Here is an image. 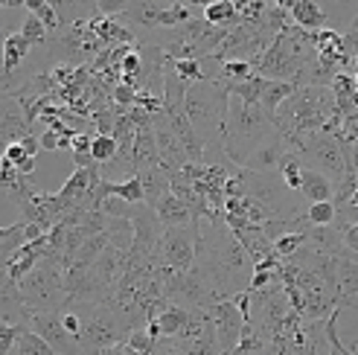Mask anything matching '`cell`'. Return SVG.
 Segmentation results:
<instances>
[{
    "label": "cell",
    "mask_w": 358,
    "mask_h": 355,
    "mask_svg": "<svg viewBox=\"0 0 358 355\" xmlns=\"http://www.w3.org/2000/svg\"><path fill=\"white\" fill-rule=\"evenodd\" d=\"M199 268L210 277L213 289L222 300H230L236 291L248 289L250 280V265L242 245L234 239V233L224 227L222 216H213L199 224V239H195V259Z\"/></svg>",
    "instance_id": "1"
},
{
    "label": "cell",
    "mask_w": 358,
    "mask_h": 355,
    "mask_svg": "<svg viewBox=\"0 0 358 355\" xmlns=\"http://www.w3.org/2000/svg\"><path fill=\"white\" fill-rule=\"evenodd\" d=\"M277 129L274 122L262 114L259 105L248 108L239 99L230 96L227 102V114H224V122H222V149H224V157L234 166L242 169V164L248 161V154L254 152L262 140H268Z\"/></svg>",
    "instance_id": "2"
},
{
    "label": "cell",
    "mask_w": 358,
    "mask_h": 355,
    "mask_svg": "<svg viewBox=\"0 0 358 355\" xmlns=\"http://www.w3.org/2000/svg\"><path fill=\"white\" fill-rule=\"evenodd\" d=\"M62 274H64V259L62 254L44 247L35 268L17 282L21 291L24 309L29 314H47V312H59L64 306V286H62Z\"/></svg>",
    "instance_id": "3"
},
{
    "label": "cell",
    "mask_w": 358,
    "mask_h": 355,
    "mask_svg": "<svg viewBox=\"0 0 358 355\" xmlns=\"http://www.w3.org/2000/svg\"><path fill=\"white\" fill-rule=\"evenodd\" d=\"M62 309H70V312L79 314V338H76V347H79L82 355H99L105 349L122 344L125 335L131 332L129 326H125L122 317L117 312H111L108 306L64 303Z\"/></svg>",
    "instance_id": "4"
},
{
    "label": "cell",
    "mask_w": 358,
    "mask_h": 355,
    "mask_svg": "<svg viewBox=\"0 0 358 355\" xmlns=\"http://www.w3.org/2000/svg\"><path fill=\"white\" fill-rule=\"evenodd\" d=\"M199 224L189 222L187 227H164L160 236V262L172 271H187L195 259V239H199Z\"/></svg>",
    "instance_id": "5"
},
{
    "label": "cell",
    "mask_w": 358,
    "mask_h": 355,
    "mask_svg": "<svg viewBox=\"0 0 358 355\" xmlns=\"http://www.w3.org/2000/svg\"><path fill=\"white\" fill-rule=\"evenodd\" d=\"M207 317L213 324V332H216V344H219V355H227L230 349L236 347L239 341V332L245 326L242 314L236 312V306L230 303V300H219V303H213L207 309Z\"/></svg>",
    "instance_id": "6"
},
{
    "label": "cell",
    "mask_w": 358,
    "mask_h": 355,
    "mask_svg": "<svg viewBox=\"0 0 358 355\" xmlns=\"http://www.w3.org/2000/svg\"><path fill=\"white\" fill-rule=\"evenodd\" d=\"M29 131L32 129L27 126L17 99L3 94L0 96V152H3V146H9V143H21V137H27Z\"/></svg>",
    "instance_id": "7"
},
{
    "label": "cell",
    "mask_w": 358,
    "mask_h": 355,
    "mask_svg": "<svg viewBox=\"0 0 358 355\" xmlns=\"http://www.w3.org/2000/svg\"><path fill=\"white\" fill-rule=\"evenodd\" d=\"M27 321H29V312L24 309L17 282H12L6 277V271H0V324H6V326H27Z\"/></svg>",
    "instance_id": "8"
},
{
    "label": "cell",
    "mask_w": 358,
    "mask_h": 355,
    "mask_svg": "<svg viewBox=\"0 0 358 355\" xmlns=\"http://www.w3.org/2000/svg\"><path fill=\"white\" fill-rule=\"evenodd\" d=\"M285 15H289V24L300 27L303 32H317L329 27V15L327 9L315 3V0H294V3H285Z\"/></svg>",
    "instance_id": "9"
},
{
    "label": "cell",
    "mask_w": 358,
    "mask_h": 355,
    "mask_svg": "<svg viewBox=\"0 0 358 355\" xmlns=\"http://www.w3.org/2000/svg\"><path fill=\"white\" fill-rule=\"evenodd\" d=\"M280 157H282V143H280V134L274 131L271 137L262 140V143L248 154V161L242 164V169L245 172H257V175H271L280 166Z\"/></svg>",
    "instance_id": "10"
},
{
    "label": "cell",
    "mask_w": 358,
    "mask_h": 355,
    "mask_svg": "<svg viewBox=\"0 0 358 355\" xmlns=\"http://www.w3.org/2000/svg\"><path fill=\"white\" fill-rule=\"evenodd\" d=\"M152 210H155V216H157L160 227H187V224L192 222L189 207H187L181 198H175L172 192H166L164 198H160Z\"/></svg>",
    "instance_id": "11"
},
{
    "label": "cell",
    "mask_w": 358,
    "mask_h": 355,
    "mask_svg": "<svg viewBox=\"0 0 358 355\" xmlns=\"http://www.w3.org/2000/svg\"><path fill=\"white\" fill-rule=\"evenodd\" d=\"M297 195H303V201H309V204L332 201V184L320 172L303 166V172H300V192Z\"/></svg>",
    "instance_id": "12"
},
{
    "label": "cell",
    "mask_w": 358,
    "mask_h": 355,
    "mask_svg": "<svg viewBox=\"0 0 358 355\" xmlns=\"http://www.w3.org/2000/svg\"><path fill=\"white\" fill-rule=\"evenodd\" d=\"M137 178H140L143 204H146V207H155V204L169 192V175L160 169V166H155V169H143V172H137Z\"/></svg>",
    "instance_id": "13"
},
{
    "label": "cell",
    "mask_w": 358,
    "mask_h": 355,
    "mask_svg": "<svg viewBox=\"0 0 358 355\" xmlns=\"http://www.w3.org/2000/svg\"><path fill=\"white\" fill-rule=\"evenodd\" d=\"M96 178H102V175H99V166H91V169H73V175H70L67 181L62 184V189H59L56 195H59L64 204H73V201H79L82 195L87 192V187H91Z\"/></svg>",
    "instance_id": "14"
},
{
    "label": "cell",
    "mask_w": 358,
    "mask_h": 355,
    "mask_svg": "<svg viewBox=\"0 0 358 355\" xmlns=\"http://www.w3.org/2000/svg\"><path fill=\"white\" fill-rule=\"evenodd\" d=\"M201 17L207 27H219V29L236 27V0H210V3H201Z\"/></svg>",
    "instance_id": "15"
},
{
    "label": "cell",
    "mask_w": 358,
    "mask_h": 355,
    "mask_svg": "<svg viewBox=\"0 0 358 355\" xmlns=\"http://www.w3.org/2000/svg\"><path fill=\"white\" fill-rule=\"evenodd\" d=\"M294 91H297V87H294L292 82H265L262 91H259V108H262V114L274 122L277 108H280V105L289 99Z\"/></svg>",
    "instance_id": "16"
},
{
    "label": "cell",
    "mask_w": 358,
    "mask_h": 355,
    "mask_svg": "<svg viewBox=\"0 0 358 355\" xmlns=\"http://www.w3.org/2000/svg\"><path fill=\"white\" fill-rule=\"evenodd\" d=\"M29 44L17 32H6V38L0 41V59L9 70H21V64L29 59Z\"/></svg>",
    "instance_id": "17"
},
{
    "label": "cell",
    "mask_w": 358,
    "mask_h": 355,
    "mask_svg": "<svg viewBox=\"0 0 358 355\" xmlns=\"http://www.w3.org/2000/svg\"><path fill=\"white\" fill-rule=\"evenodd\" d=\"M175 344V341H172ZM175 349L181 352V355H219V344H216V332H213V324H210V317H207V324L204 329L195 335L192 341L187 344H175Z\"/></svg>",
    "instance_id": "18"
},
{
    "label": "cell",
    "mask_w": 358,
    "mask_h": 355,
    "mask_svg": "<svg viewBox=\"0 0 358 355\" xmlns=\"http://www.w3.org/2000/svg\"><path fill=\"white\" fill-rule=\"evenodd\" d=\"M157 326H160V338H178V332L184 329V324L189 321V309H184V306H166L164 312H160L157 317Z\"/></svg>",
    "instance_id": "19"
},
{
    "label": "cell",
    "mask_w": 358,
    "mask_h": 355,
    "mask_svg": "<svg viewBox=\"0 0 358 355\" xmlns=\"http://www.w3.org/2000/svg\"><path fill=\"white\" fill-rule=\"evenodd\" d=\"M332 222H335V207H332V201L309 204L306 210L300 212V224H303V230H306V227H329Z\"/></svg>",
    "instance_id": "20"
},
{
    "label": "cell",
    "mask_w": 358,
    "mask_h": 355,
    "mask_svg": "<svg viewBox=\"0 0 358 355\" xmlns=\"http://www.w3.org/2000/svg\"><path fill=\"white\" fill-rule=\"evenodd\" d=\"M303 245H306V230H289V233H282L280 239L271 242V251H274L277 259H289L300 251Z\"/></svg>",
    "instance_id": "21"
},
{
    "label": "cell",
    "mask_w": 358,
    "mask_h": 355,
    "mask_svg": "<svg viewBox=\"0 0 358 355\" xmlns=\"http://www.w3.org/2000/svg\"><path fill=\"white\" fill-rule=\"evenodd\" d=\"M265 79L259 76H250L248 82H239V85H227V91L234 99H239L242 105H248V108H254V105H259V91H262Z\"/></svg>",
    "instance_id": "22"
},
{
    "label": "cell",
    "mask_w": 358,
    "mask_h": 355,
    "mask_svg": "<svg viewBox=\"0 0 358 355\" xmlns=\"http://www.w3.org/2000/svg\"><path fill=\"white\" fill-rule=\"evenodd\" d=\"M15 355H56L38 335L29 332V329H21V335L15 338V347H12Z\"/></svg>",
    "instance_id": "23"
},
{
    "label": "cell",
    "mask_w": 358,
    "mask_h": 355,
    "mask_svg": "<svg viewBox=\"0 0 358 355\" xmlns=\"http://www.w3.org/2000/svg\"><path fill=\"white\" fill-rule=\"evenodd\" d=\"M24 9H27V15H32L35 21L47 29V35L56 32V12H52L50 0H24Z\"/></svg>",
    "instance_id": "24"
},
{
    "label": "cell",
    "mask_w": 358,
    "mask_h": 355,
    "mask_svg": "<svg viewBox=\"0 0 358 355\" xmlns=\"http://www.w3.org/2000/svg\"><path fill=\"white\" fill-rule=\"evenodd\" d=\"M114 157H117L114 137L111 134H94V140H91V161L96 166H102V164H114Z\"/></svg>",
    "instance_id": "25"
},
{
    "label": "cell",
    "mask_w": 358,
    "mask_h": 355,
    "mask_svg": "<svg viewBox=\"0 0 358 355\" xmlns=\"http://www.w3.org/2000/svg\"><path fill=\"white\" fill-rule=\"evenodd\" d=\"M254 76V67L248 61H222L219 67V79L216 82H224V85H239V82H248Z\"/></svg>",
    "instance_id": "26"
},
{
    "label": "cell",
    "mask_w": 358,
    "mask_h": 355,
    "mask_svg": "<svg viewBox=\"0 0 358 355\" xmlns=\"http://www.w3.org/2000/svg\"><path fill=\"white\" fill-rule=\"evenodd\" d=\"M17 35H21V38H24L29 47H41V44H47V38H50L47 29H44L38 21H35L32 15L24 17V24H21V29H17Z\"/></svg>",
    "instance_id": "27"
},
{
    "label": "cell",
    "mask_w": 358,
    "mask_h": 355,
    "mask_svg": "<svg viewBox=\"0 0 358 355\" xmlns=\"http://www.w3.org/2000/svg\"><path fill=\"white\" fill-rule=\"evenodd\" d=\"M129 349H134L137 355H152L155 352V341L146 335V329H131L129 335H125V341H122Z\"/></svg>",
    "instance_id": "28"
},
{
    "label": "cell",
    "mask_w": 358,
    "mask_h": 355,
    "mask_svg": "<svg viewBox=\"0 0 358 355\" xmlns=\"http://www.w3.org/2000/svg\"><path fill=\"white\" fill-rule=\"evenodd\" d=\"M21 329H27V326H6V324H0V355H9L12 352L15 338L21 335Z\"/></svg>",
    "instance_id": "29"
},
{
    "label": "cell",
    "mask_w": 358,
    "mask_h": 355,
    "mask_svg": "<svg viewBox=\"0 0 358 355\" xmlns=\"http://www.w3.org/2000/svg\"><path fill=\"white\" fill-rule=\"evenodd\" d=\"M17 178H21V175L15 172V166L6 161V157H0V187H3V192H9L17 184Z\"/></svg>",
    "instance_id": "30"
},
{
    "label": "cell",
    "mask_w": 358,
    "mask_h": 355,
    "mask_svg": "<svg viewBox=\"0 0 358 355\" xmlns=\"http://www.w3.org/2000/svg\"><path fill=\"white\" fill-rule=\"evenodd\" d=\"M230 303L236 306V312L242 314V321L248 324L250 321V291H236L234 297H230Z\"/></svg>",
    "instance_id": "31"
},
{
    "label": "cell",
    "mask_w": 358,
    "mask_h": 355,
    "mask_svg": "<svg viewBox=\"0 0 358 355\" xmlns=\"http://www.w3.org/2000/svg\"><path fill=\"white\" fill-rule=\"evenodd\" d=\"M17 146H21V152H24L27 157H38V152H41V149H38V137H35L32 131H29L27 137H21V143H17Z\"/></svg>",
    "instance_id": "32"
},
{
    "label": "cell",
    "mask_w": 358,
    "mask_h": 355,
    "mask_svg": "<svg viewBox=\"0 0 358 355\" xmlns=\"http://www.w3.org/2000/svg\"><path fill=\"white\" fill-rule=\"evenodd\" d=\"M35 161H38V157H21V161H17V164H12L15 166V172L17 175H21V178H32V172H35Z\"/></svg>",
    "instance_id": "33"
},
{
    "label": "cell",
    "mask_w": 358,
    "mask_h": 355,
    "mask_svg": "<svg viewBox=\"0 0 358 355\" xmlns=\"http://www.w3.org/2000/svg\"><path fill=\"white\" fill-rule=\"evenodd\" d=\"M35 137H38V149H44V152H52V149H59V137L52 134V131L35 134Z\"/></svg>",
    "instance_id": "34"
},
{
    "label": "cell",
    "mask_w": 358,
    "mask_h": 355,
    "mask_svg": "<svg viewBox=\"0 0 358 355\" xmlns=\"http://www.w3.org/2000/svg\"><path fill=\"white\" fill-rule=\"evenodd\" d=\"M73 164H76V169H91V166H96V164L91 161V152H73Z\"/></svg>",
    "instance_id": "35"
},
{
    "label": "cell",
    "mask_w": 358,
    "mask_h": 355,
    "mask_svg": "<svg viewBox=\"0 0 358 355\" xmlns=\"http://www.w3.org/2000/svg\"><path fill=\"white\" fill-rule=\"evenodd\" d=\"M59 149H64V152H70V137H59Z\"/></svg>",
    "instance_id": "36"
},
{
    "label": "cell",
    "mask_w": 358,
    "mask_h": 355,
    "mask_svg": "<svg viewBox=\"0 0 358 355\" xmlns=\"http://www.w3.org/2000/svg\"><path fill=\"white\" fill-rule=\"evenodd\" d=\"M6 233H9V227H0V242L6 239Z\"/></svg>",
    "instance_id": "37"
}]
</instances>
